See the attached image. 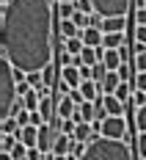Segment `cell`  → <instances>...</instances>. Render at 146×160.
Masks as SVG:
<instances>
[{
	"label": "cell",
	"instance_id": "d6986e66",
	"mask_svg": "<svg viewBox=\"0 0 146 160\" xmlns=\"http://www.w3.org/2000/svg\"><path fill=\"white\" fill-rule=\"evenodd\" d=\"M66 52H72V55H80L83 47H85V42H83V36H72V39H66L64 42Z\"/></svg>",
	"mask_w": 146,
	"mask_h": 160
},
{
	"label": "cell",
	"instance_id": "484cf974",
	"mask_svg": "<svg viewBox=\"0 0 146 160\" xmlns=\"http://www.w3.org/2000/svg\"><path fill=\"white\" fill-rule=\"evenodd\" d=\"M132 17H135V25H146V6L135 8V11H132Z\"/></svg>",
	"mask_w": 146,
	"mask_h": 160
},
{
	"label": "cell",
	"instance_id": "5b68a950",
	"mask_svg": "<svg viewBox=\"0 0 146 160\" xmlns=\"http://www.w3.org/2000/svg\"><path fill=\"white\" fill-rule=\"evenodd\" d=\"M102 135H108V138H127V122H124V116H108V119H102Z\"/></svg>",
	"mask_w": 146,
	"mask_h": 160
},
{
	"label": "cell",
	"instance_id": "8fae6325",
	"mask_svg": "<svg viewBox=\"0 0 146 160\" xmlns=\"http://www.w3.org/2000/svg\"><path fill=\"white\" fill-rule=\"evenodd\" d=\"M121 75H119V69H108V75H105V80H102V83H99V86H102V91H105V94H113L116 88H119V86H121Z\"/></svg>",
	"mask_w": 146,
	"mask_h": 160
},
{
	"label": "cell",
	"instance_id": "4fadbf2b",
	"mask_svg": "<svg viewBox=\"0 0 146 160\" xmlns=\"http://www.w3.org/2000/svg\"><path fill=\"white\" fill-rule=\"evenodd\" d=\"M58 22V36L61 39H72V36H80V28L75 25V19H55Z\"/></svg>",
	"mask_w": 146,
	"mask_h": 160
},
{
	"label": "cell",
	"instance_id": "f546056e",
	"mask_svg": "<svg viewBox=\"0 0 146 160\" xmlns=\"http://www.w3.org/2000/svg\"><path fill=\"white\" fill-rule=\"evenodd\" d=\"M50 160H52V158H50Z\"/></svg>",
	"mask_w": 146,
	"mask_h": 160
},
{
	"label": "cell",
	"instance_id": "30bf717a",
	"mask_svg": "<svg viewBox=\"0 0 146 160\" xmlns=\"http://www.w3.org/2000/svg\"><path fill=\"white\" fill-rule=\"evenodd\" d=\"M102 99H105V108H108L110 116H124V111H127L124 99H119L116 94H105V91H102Z\"/></svg>",
	"mask_w": 146,
	"mask_h": 160
},
{
	"label": "cell",
	"instance_id": "7402d4cb",
	"mask_svg": "<svg viewBox=\"0 0 146 160\" xmlns=\"http://www.w3.org/2000/svg\"><path fill=\"white\" fill-rule=\"evenodd\" d=\"M17 138L19 135H11V132H3V141H0V152H11L17 144Z\"/></svg>",
	"mask_w": 146,
	"mask_h": 160
},
{
	"label": "cell",
	"instance_id": "44dd1931",
	"mask_svg": "<svg viewBox=\"0 0 146 160\" xmlns=\"http://www.w3.org/2000/svg\"><path fill=\"white\" fill-rule=\"evenodd\" d=\"M135 127H138V132H146V105L135 108Z\"/></svg>",
	"mask_w": 146,
	"mask_h": 160
},
{
	"label": "cell",
	"instance_id": "6da1fadb",
	"mask_svg": "<svg viewBox=\"0 0 146 160\" xmlns=\"http://www.w3.org/2000/svg\"><path fill=\"white\" fill-rule=\"evenodd\" d=\"M52 0H8L0 14L3 55L25 72L52 64Z\"/></svg>",
	"mask_w": 146,
	"mask_h": 160
},
{
	"label": "cell",
	"instance_id": "8992f818",
	"mask_svg": "<svg viewBox=\"0 0 146 160\" xmlns=\"http://www.w3.org/2000/svg\"><path fill=\"white\" fill-rule=\"evenodd\" d=\"M72 119H75V122H94V119H97V105H94V99H83Z\"/></svg>",
	"mask_w": 146,
	"mask_h": 160
},
{
	"label": "cell",
	"instance_id": "ffe728a7",
	"mask_svg": "<svg viewBox=\"0 0 146 160\" xmlns=\"http://www.w3.org/2000/svg\"><path fill=\"white\" fill-rule=\"evenodd\" d=\"M72 19H75V25H77L80 31H85V28L91 25V14H85V11H80V8L75 11V17H72Z\"/></svg>",
	"mask_w": 146,
	"mask_h": 160
},
{
	"label": "cell",
	"instance_id": "4316f807",
	"mask_svg": "<svg viewBox=\"0 0 146 160\" xmlns=\"http://www.w3.org/2000/svg\"><path fill=\"white\" fill-rule=\"evenodd\" d=\"M75 6H77V8H80V11H85V14H91V11H97V8H94V3H91V0H75Z\"/></svg>",
	"mask_w": 146,
	"mask_h": 160
},
{
	"label": "cell",
	"instance_id": "603a6c76",
	"mask_svg": "<svg viewBox=\"0 0 146 160\" xmlns=\"http://www.w3.org/2000/svg\"><path fill=\"white\" fill-rule=\"evenodd\" d=\"M135 152L141 155V160H146V132H138V138H135Z\"/></svg>",
	"mask_w": 146,
	"mask_h": 160
},
{
	"label": "cell",
	"instance_id": "e0dca14e",
	"mask_svg": "<svg viewBox=\"0 0 146 160\" xmlns=\"http://www.w3.org/2000/svg\"><path fill=\"white\" fill-rule=\"evenodd\" d=\"M77 11L75 0H58V11H55V19H72Z\"/></svg>",
	"mask_w": 146,
	"mask_h": 160
},
{
	"label": "cell",
	"instance_id": "ac0fdd59",
	"mask_svg": "<svg viewBox=\"0 0 146 160\" xmlns=\"http://www.w3.org/2000/svg\"><path fill=\"white\" fill-rule=\"evenodd\" d=\"M19 138H22L28 146H39V127H36V124H28V127H22Z\"/></svg>",
	"mask_w": 146,
	"mask_h": 160
},
{
	"label": "cell",
	"instance_id": "7c38bea8",
	"mask_svg": "<svg viewBox=\"0 0 146 160\" xmlns=\"http://www.w3.org/2000/svg\"><path fill=\"white\" fill-rule=\"evenodd\" d=\"M80 36H83V42H85V44L99 47V44H102V39H105V31H102V28H94V25H88V28H85Z\"/></svg>",
	"mask_w": 146,
	"mask_h": 160
},
{
	"label": "cell",
	"instance_id": "277c9868",
	"mask_svg": "<svg viewBox=\"0 0 146 160\" xmlns=\"http://www.w3.org/2000/svg\"><path fill=\"white\" fill-rule=\"evenodd\" d=\"M91 3L102 17H127L132 8V0H91Z\"/></svg>",
	"mask_w": 146,
	"mask_h": 160
},
{
	"label": "cell",
	"instance_id": "83f0119b",
	"mask_svg": "<svg viewBox=\"0 0 146 160\" xmlns=\"http://www.w3.org/2000/svg\"><path fill=\"white\" fill-rule=\"evenodd\" d=\"M135 42L146 44V25H135Z\"/></svg>",
	"mask_w": 146,
	"mask_h": 160
},
{
	"label": "cell",
	"instance_id": "9c48e42d",
	"mask_svg": "<svg viewBox=\"0 0 146 160\" xmlns=\"http://www.w3.org/2000/svg\"><path fill=\"white\" fill-rule=\"evenodd\" d=\"M61 80L64 83H69L72 88H80V83H83V75H80V66H72V64H66L61 66Z\"/></svg>",
	"mask_w": 146,
	"mask_h": 160
},
{
	"label": "cell",
	"instance_id": "d4e9b609",
	"mask_svg": "<svg viewBox=\"0 0 146 160\" xmlns=\"http://www.w3.org/2000/svg\"><path fill=\"white\" fill-rule=\"evenodd\" d=\"M75 127H77V122H75V119H64V122H61V132L75 135Z\"/></svg>",
	"mask_w": 146,
	"mask_h": 160
},
{
	"label": "cell",
	"instance_id": "7a4b0ae2",
	"mask_svg": "<svg viewBox=\"0 0 146 160\" xmlns=\"http://www.w3.org/2000/svg\"><path fill=\"white\" fill-rule=\"evenodd\" d=\"M80 160H135L132 146L127 138H108V135H91L88 149Z\"/></svg>",
	"mask_w": 146,
	"mask_h": 160
},
{
	"label": "cell",
	"instance_id": "9a60e30c",
	"mask_svg": "<svg viewBox=\"0 0 146 160\" xmlns=\"http://www.w3.org/2000/svg\"><path fill=\"white\" fill-rule=\"evenodd\" d=\"M124 25H127V17H105V19H102V31L105 33L124 31Z\"/></svg>",
	"mask_w": 146,
	"mask_h": 160
},
{
	"label": "cell",
	"instance_id": "ba28073f",
	"mask_svg": "<svg viewBox=\"0 0 146 160\" xmlns=\"http://www.w3.org/2000/svg\"><path fill=\"white\" fill-rule=\"evenodd\" d=\"M75 144V135L69 132H55V144H52V155H69Z\"/></svg>",
	"mask_w": 146,
	"mask_h": 160
},
{
	"label": "cell",
	"instance_id": "cb8c5ba5",
	"mask_svg": "<svg viewBox=\"0 0 146 160\" xmlns=\"http://www.w3.org/2000/svg\"><path fill=\"white\" fill-rule=\"evenodd\" d=\"M28 83L33 88H41L44 86V72H28Z\"/></svg>",
	"mask_w": 146,
	"mask_h": 160
},
{
	"label": "cell",
	"instance_id": "2e32d148",
	"mask_svg": "<svg viewBox=\"0 0 146 160\" xmlns=\"http://www.w3.org/2000/svg\"><path fill=\"white\" fill-rule=\"evenodd\" d=\"M127 42H124V31H116V33H105V39H102V47L108 50H119L124 47Z\"/></svg>",
	"mask_w": 146,
	"mask_h": 160
},
{
	"label": "cell",
	"instance_id": "52a82bcc",
	"mask_svg": "<svg viewBox=\"0 0 146 160\" xmlns=\"http://www.w3.org/2000/svg\"><path fill=\"white\" fill-rule=\"evenodd\" d=\"M77 111V102L72 99V97H61V99H55V116H61V119H72Z\"/></svg>",
	"mask_w": 146,
	"mask_h": 160
},
{
	"label": "cell",
	"instance_id": "f1b7e54d",
	"mask_svg": "<svg viewBox=\"0 0 146 160\" xmlns=\"http://www.w3.org/2000/svg\"><path fill=\"white\" fill-rule=\"evenodd\" d=\"M135 88L146 91V72H138V75H135Z\"/></svg>",
	"mask_w": 146,
	"mask_h": 160
},
{
	"label": "cell",
	"instance_id": "5bb4252c",
	"mask_svg": "<svg viewBox=\"0 0 146 160\" xmlns=\"http://www.w3.org/2000/svg\"><path fill=\"white\" fill-rule=\"evenodd\" d=\"M80 94H83V99H97V97L102 94V86H99L97 80H83L80 83Z\"/></svg>",
	"mask_w": 146,
	"mask_h": 160
},
{
	"label": "cell",
	"instance_id": "3957f363",
	"mask_svg": "<svg viewBox=\"0 0 146 160\" xmlns=\"http://www.w3.org/2000/svg\"><path fill=\"white\" fill-rule=\"evenodd\" d=\"M17 99V78H14V64L3 55L0 58V119L11 116Z\"/></svg>",
	"mask_w": 146,
	"mask_h": 160
}]
</instances>
